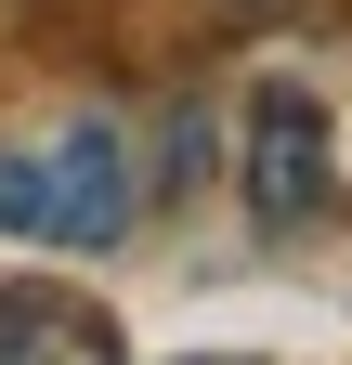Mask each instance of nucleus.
<instances>
[{"mask_svg":"<svg viewBox=\"0 0 352 365\" xmlns=\"http://www.w3.org/2000/svg\"><path fill=\"white\" fill-rule=\"evenodd\" d=\"M130 222H144V144H130V118L78 105L53 130H26V144H0V235H26V248H118Z\"/></svg>","mask_w":352,"mask_h":365,"instance_id":"f257e3e1","label":"nucleus"},{"mask_svg":"<svg viewBox=\"0 0 352 365\" xmlns=\"http://www.w3.org/2000/svg\"><path fill=\"white\" fill-rule=\"evenodd\" d=\"M248 222H261V235H314V222L339 209V130H326V105H314V91H300V78H274V91H248Z\"/></svg>","mask_w":352,"mask_h":365,"instance_id":"f03ea898","label":"nucleus"},{"mask_svg":"<svg viewBox=\"0 0 352 365\" xmlns=\"http://www.w3.org/2000/svg\"><path fill=\"white\" fill-rule=\"evenodd\" d=\"M0 365H118V339H105V313H78L53 287H14L0 300Z\"/></svg>","mask_w":352,"mask_h":365,"instance_id":"7ed1b4c3","label":"nucleus"},{"mask_svg":"<svg viewBox=\"0 0 352 365\" xmlns=\"http://www.w3.org/2000/svg\"><path fill=\"white\" fill-rule=\"evenodd\" d=\"M196 365H248V352H196Z\"/></svg>","mask_w":352,"mask_h":365,"instance_id":"20e7f679","label":"nucleus"}]
</instances>
